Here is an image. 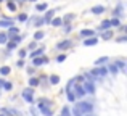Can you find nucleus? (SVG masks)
Instances as JSON below:
<instances>
[{
  "label": "nucleus",
  "mask_w": 127,
  "mask_h": 116,
  "mask_svg": "<svg viewBox=\"0 0 127 116\" xmlns=\"http://www.w3.org/2000/svg\"><path fill=\"white\" fill-rule=\"evenodd\" d=\"M111 37H113V32L108 31V29H106V32H103V34H101V39H105V40H108V39H111Z\"/></svg>",
  "instance_id": "obj_16"
},
{
  "label": "nucleus",
  "mask_w": 127,
  "mask_h": 116,
  "mask_svg": "<svg viewBox=\"0 0 127 116\" xmlns=\"http://www.w3.org/2000/svg\"><path fill=\"white\" fill-rule=\"evenodd\" d=\"M23 97H24L26 102H29V103H32V95H28V94H23Z\"/></svg>",
  "instance_id": "obj_34"
},
{
  "label": "nucleus",
  "mask_w": 127,
  "mask_h": 116,
  "mask_svg": "<svg viewBox=\"0 0 127 116\" xmlns=\"http://www.w3.org/2000/svg\"><path fill=\"white\" fill-rule=\"evenodd\" d=\"M71 90H74V95H76V97H79V98H82L85 95V90H84V87H82V85H76V87L71 89Z\"/></svg>",
  "instance_id": "obj_3"
},
{
  "label": "nucleus",
  "mask_w": 127,
  "mask_h": 116,
  "mask_svg": "<svg viewBox=\"0 0 127 116\" xmlns=\"http://www.w3.org/2000/svg\"><path fill=\"white\" fill-rule=\"evenodd\" d=\"M109 23H111V26H114V28H118V26H121V21H119L118 18H113V19H111Z\"/></svg>",
  "instance_id": "obj_25"
},
{
  "label": "nucleus",
  "mask_w": 127,
  "mask_h": 116,
  "mask_svg": "<svg viewBox=\"0 0 127 116\" xmlns=\"http://www.w3.org/2000/svg\"><path fill=\"white\" fill-rule=\"evenodd\" d=\"M106 61H108V57H103V58H98V60H96L95 65L96 66H101V63H106Z\"/></svg>",
  "instance_id": "obj_22"
},
{
  "label": "nucleus",
  "mask_w": 127,
  "mask_h": 116,
  "mask_svg": "<svg viewBox=\"0 0 127 116\" xmlns=\"http://www.w3.org/2000/svg\"><path fill=\"white\" fill-rule=\"evenodd\" d=\"M39 82H40V81H39L37 77H31V79H29V84H31L32 87H35V85H39Z\"/></svg>",
  "instance_id": "obj_21"
},
{
  "label": "nucleus",
  "mask_w": 127,
  "mask_h": 116,
  "mask_svg": "<svg viewBox=\"0 0 127 116\" xmlns=\"http://www.w3.org/2000/svg\"><path fill=\"white\" fill-rule=\"evenodd\" d=\"M2 87L5 89V90H10V89H11L13 85H11V82H3V85H2Z\"/></svg>",
  "instance_id": "obj_33"
},
{
  "label": "nucleus",
  "mask_w": 127,
  "mask_h": 116,
  "mask_svg": "<svg viewBox=\"0 0 127 116\" xmlns=\"http://www.w3.org/2000/svg\"><path fill=\"white\" fill-rule=\"evenodd\" d=\"M2 85H3V81H2V79H0V87H2Z\"/></svg>",
  "instance_id": "obj_44"
},
{
  "label": "nucleus",
  "mask_w": 127,
  "mask_h": 116,
  "mask_svg": "<svg viewBox=\"0 0 127 116\" xmlns=\"http://www.w3.org/2000/svg\"><path fill=\"white\" fill-rule=\"evenodd\" d=\"M74 108H76V110H77L81 115H89L90 111L93 110V107H92L90 103H87V102H79V103H76Z\"/></svg>",
  "instance_id": "obj_1"
},
{
  "label": "nucleus",
  "mask_w": 127,
  "mask_h": 116,
  "mask_svg": "<svg viewBox=\"0 0 127 116\" xmlns=\"http://www.w3.org/2000/svg\"><path fill=\"white\" fill-rule=\"evenodd\" d=\"M10 37H11V40L16 42V44H18V42H21V36H18V34H11Z\"/></svg>",
  "instance_id": "obj_24"
},
{
  "label": "nucleus",
  "mask_w": 127,
  "mask_h": 116,
  "mask_svg": "<svg viewBox=\"0 0 127 116\" xmlns=\"http://www.w3.org/2000/svg\"><path fill=\"white\" fill-rule=\"evenodd\" d=\"M63 24V19L61 18H52V26H55V28H58V26Z\"/></svg>",
  "instance_id": "obj_14"
},
{
  "label": "nucleus",
  "mask_w": 127,
  "mask_h": 116,
  "mask_svg": "<svg viewBox=\"0 0 127 116\" xmlns=\"http://www.w3.org/2000/svg\"><path fill=\"white\" fill-rule=\"evenodd\" d=\"M109 28H111V23L106 19V21H103L101 24H100V28H98V29H100V31H106V29H109Z\"/></svg>",
  "instance_id": "obj_11"
},
{
  "label": "nucleus",
  "mask_w": 127,
  "mask_h": 116,
  "mask_svg": "<svg viewBox=\"0 0 127 116\" xmlns=\"http://www.w3.org/2000/svg\"><path fill=\"white\" fill-rule=\"evenodd\" d=\"M13 26V19H0V28H10Z\"/></svg>",
  "instance_id": "obj_10"
},
{
  "label": "nucleus",
  "mask_w": 127,
  "mask_h": 116,
  "mask_svg": "<svg viewBox=\"0 0 127 116\" xmlns=\"http://www.w3.org/2000/svg\"><path fill=\"white\" fill-rule=\"evenodd\" d=\"M45 63H48V58H45V57H35L34 58V61H32V65L34 66H40V65H45Z\"/></svg>",
  "instance_id": "obj_5"
},
{
  "label": "nucleus",
  "mask_w": 127,
  "mask_h": 116,
  "mask_svg": "<svg viewBox=\"0 0 127 116\" xmlns=\"http://www.w3.org/2000/svg\"><path fill=\"white\" fill-rule=\"evenodd\" d=\"M43 36H45V34H43L42 31H35V34H34V39H35V40H42V39H43Z\"/></svg>",
  "instance_id": "obj_19"
},
{
  "label": "nucleus",
  "mask_w": 127,
  "mask_h": 116,
  "mask_svg": "<svg viewBox=\"0 0 127 116\" xmlns=\"http://www.w3.org/2000/svg\"><path fill=\"white\" fill-rule=\"evenodd\" d=\"M118 42H127V37L126 36H121V37L118 39Z\"/></svg>",
  "instance_id": "obj_41"
},
{
  "label": "nucleus",
  "mask_w": 127,
  "mask_h": 116,
  "mask_svg": "<svg viewBox=\"0 0 127 116\" xmlns=\"http://www.w3.org/2000/svg\"><path fill=\"white\" fill-rule=\"evenodd\" d=\"M8 10H10V11H15V10H16V5L13 2H8Z\"/></svg>",
  "instance_id": "obj_35"
},
{
  "label": "nucleus",
  "mask_w": 127,
  "mask_h": 116,
  "mask_svg": "<svg viewBox=\"0 0 127 116\" xmlns=\"http://www.w3.org/2000/svg\"><path fill=\"white\" fill-rule=\"evenodd\" d=\"M109 71H111L113 74H116V73H118V66H116V65H111V66H109Z\"/></svg>",
  "instance_id": "obj_37"
},
{
  "label": "nucleus",
  "mask_w": 127,
  "mask_h": 116,
  "mask_svg": "<svg viewBox=\"0 0 127 116\" xmlns=\"http://www.w3.org/2000/svg\"><path fill=\"white\" fill-rule=\"evenodd\" d=\"M81 36H82V37H92V36H93V31H92V29H82V31H81Z\"/></svg>",
  "instance_id": "obj_12"
},
{
  "label": "nucleus",
  "mask_w": 127,
  "mask_h": 116,
  "mask_svg": "<svg viewBox=\"0 0 127 116\" xmlns=\"http://www.w3.org/2000/svg\"><path fill=\"white\" fill-rule=\"evenodd\" d=\"M90 13H93V15H101V13H105V6L96 5V6H93V8L90 10Z\"/></svg>",
  "instance_id": "obj_7"
},
{
  "label": "nucleus",
  "mask_w": 127,
  "mask_h": 116,
  "mask_svg": "<svg viewBox=\"0 0 127 116\" xmlns=\"http://www.w3.org/2000/svg\"><path fill=\"white\" fill-rule=\"evenodd\" d=\"M50 82H52V84H58L60 77H58V76H52V77H50Z\"/></svg>",
  "instance_id": "obj_32"
},
{
  "label": "nucleus",
  "mask_w": 127,
  "mask_h": 116,
  "mask_svg": "<svg viewBox=\"0 0 127 116\" xmlns=\"http://www.w3.org/2000/svg\"><path fill=\"white\" fill-rule=\"evenodd\" d=\"M61 116H71V111H69V108H68V107H64V108H63Z\"/></svg>",
  "instance_id": "obj_29"
},
{
  "label": "nucleus",
  "mask_w": 127,
  "mask_h": 116,
  "mask_svg": "<svg viewBox=\"0 0 127 116\" xmlns=\"http://www.w3.org/2000/svg\"><path fill=\"white\" fill-rule=\"evenodd\" d=\"M76 18V15H66L64 16V21H71V19H74Z\"/></svg>",
  "instance_id": "obj_39"
},
{
  "label": "nucleus",
  "mask_w": 127,
  "mask_h": 116,
  "mask_svg": "<svg viewBox=\"0 0 127 116\" xmlns=\"http://www.w3.org/2000/svg\"><path fill=\"white\" fill-rule=\"evenodd\" d=\"M29 2H35V0H29Z\"/></svg>",
  "instance_id": "obj_45"
},
{
  "label": "nucleus",
  "mask_w": 127,
  "mask_h": 116,
  "mask_svg": "<svg viewBox=\"0 0 127 116\" xmlns=\"http://www.w3.org/2000/svg\"><path fill=\"white\" fill-rule=\"evenodd\" d=\"M10 71H11L10 66H2V68H0V74H2V76H8Z\"/></svg>",
  "instance_id": "obj_15"
},
{
  "label": "nucleus",
  "mask_w": 127,
  "mask_h": 116,
  "mask_svg": "<svg viewBox=\"0 0 127 116\" xmlns=\"http://www.w3.org/2000/svg\"><path fill=\"white\" fill-rule=\"evenodd\" d=\"M84 90H85V94H93V92H95V87H93L92 82H85Z\"/></svg>",
  "instance_id": "obj_9"
},
{
  "label": "nucleus",
  "mask_w": 127,
  "mask_h": 116,
  "mask_svg": "<svg viewBox=\"0 0 127 116\" xmlns=\"http://www.w3.org/2000/svg\"><path fill=\"white\" fill-rule=\"evenodd\" d=\"M19 57H21V58H26V50H21V52H19Z\"/></svg>",
  "instance_id": "obj_42"
},
{
  "label": "nucleus",
  "mask_w": 127,
  "mask_h": 116,
  "mask_svg": "<svg viewBox=\"0 0 127 116\" xmlns=\"http://www.w3.org/2000/svg\"><path fill=\"white\" fill-rule=\"evenodd\" d=\"M96 44H98V39L96 37H90V39H85L84 40L85 47H92V45H96Z\"/></svg>",
  "instance_id": "obj_8"
},
{
  "label": "nucleus",
  "mask_w": 127,
  "mask_h": 116,
  "mask_svg": "<svg viewBox=\"0 0 127 116\" xmlns=\"http://www.w3.org/2000/svg\"><path fill=\"white\" fill-rule=\"evenodd\" d=\"M116 66H118V69H122V71L126 69V63L124 61H116Z\"/></svg>",
  "instance_id": "obj_27"
},
{
  "label": "nucleus",
  "mask_w": 127,
  "mask_h": 116,
  "mask_svg": "<svg viewBox=\"0 0 127 116\" xmlns=\"http://www.w3.org/2000/svg\"><path fill=\"white\" fill-rule=\"evenodd\" d=\"M6 47H8V50H11V48H15V47H16V42H13V40L6 42Z\"/></svg>",
  "instance_id": "obj_31"
},
{
  "label": "nucleus",
  "mask_w": 127,
  "mask_h": 116,
  "mask_svg": "<svg viewBox=\"0 0 127 116\" xmlns=\"http://www.w3.org/2000/svg\"><path fill=\"white\" fill-rule=\"evenodd\" d=\"M0 116H3V115H0Z\"/></svg>",
  "instance_id": "obj_46"
},
{
  "label": "nucleus",
  "mask_w": 127,
  "mask_h": 116,
  "mask_svg": "<svg viewBox=\"0 0 127 116\" xmlns=\"http://www.w3.org/2000/svg\"><path fill=\"white\" fill-rule=\"evenodd\" d=\"M113 13H114V15H116V16H122V5H119V6H118V8H116V10H114V11H113Z\"/></svg>",
  "instance_id": "obj_26"
},
{
  "label": "nucleus",
  "mask_w": 127,
  "mask_h": 116,
  "mask_svg": "<svg viewBox=\"0 0 127 116\" xmlns=\"http://www.w3.org/2000/svg\"><path fill=\"white\" fill-rule=\"evenodd\" d=\"M42 53H43V48H39V50H34L31 53V57L32 58H35V57H42Z\"/></svg>",
  "instance_id": "obj_17"
},
{
  "label": "nucleus",
  "mask_w": 127,
  "mask_h": 116,
  "mask_svg": "<svg viewBox=\"0 0 127 116\" xmlns=\"http://www.w3.org/2000/svg\"><path fill=\"white\" fill-rule=\"evenodd\" d=\"M106 68H100V66H96L95 69H92L90 71V76H98V77H103V76H106Z\"/></svg>",
  "instance_id": "obj_2"
},
{
  "label": "nucleus",
  "mask_w": 127,
  "mask_h": 116,
  "mask_svg": "<svg viewBox=\"0 0 127 116\" xmlns=\"http://www.w3.org/2000/svg\"><path fill=\"white\" fill-rule=\"evenodd\" d=\"M8 29H10V31H8L10 36H11V34H18V28H15V26H10Z\"/></svg>",
  "instance_id": "obj_30"
},
{
  "label": "nucleus",
  "mask_w": 127,
  "mask_h": 116,
  "mask_svg": "<svg viewBox=\"0 0 127 116\" xmlns=\"http://www.w3.org/2000/svg\"><path fill=\"white\" fill-rule=\"evenodd\" d=\"M72 115H74V116H82L81 113H79V111L77 110H76V108H74V110H72Z\"/></svg>",
  "instance_id": "obj_43"
},
{
  "label": "nucleus",
  "mask_w": 127,
  "mask_h": 116,
  "mask_svg": "<svg viewBox=\"0 0 127 116\" xmlns=\"http://www.w3.org/2000/svg\"><path fill=\"white\" fill-rule=\"evenodd\" d=\"M43 23H45V19H43V18H37L34 21V26H35V28H39V26H42Z\"/></svg>",
  "instance_id": "obj_23"
},
{
  "label": "nucleus",
  "mask_w": 127,
  "mask_h": 116,
  "mask_svg": "<svg viewBox=\"0 0 127 116\" xmlns=\"http://www.w3.org/2000/svg\"><path fill=\"white\" fill-rule=\"evenodd\" d=\"M0 2H2V0H0Z\"/></svg>",
  "instance_id": "obj_47"
},
{
  "label": "nucleus",
  "mask_w": 127,
  "mask_h": 116,
  "mask_svg": "<svg viewBox=\"0 0 127 116\" xmlns=\"http://www.w3.org/2000/svg\"><path fill=\"white\" fill-rule=\"evenodd\" d=\"M23 94H28V95H32V94H34V90H32L31 87H28V89H24V92H23Z\"/></svg>",
  "instance_id": "obj_38"
},
{
  "label": "nucleus",
  "mask_w": 127,
  "mask_h": 116,
  "mask_svg": "<svg viewBox=\"0 0 127 116\" xmlns=\"http://www.w3.org/2000/svg\"><path fill=\"white\" fill-rule=\"evenodd\" d=\"M19 21H26V19H28V15H26V13H24V15H19Z\"/></svg>",
  "instance_id": "obj_40"
},
{
  "label": "nucleus",
  "mask_w": 127,
  "mask_h": 116,
  "mask_svg": "<svg viewBox=\"0 0 127 116\" xmlns=\"http://www.w3.org/2000/svg\"><path fill=\"white\" fill-rule=\"evenodd\" d=\"M71 45H72L71 40H63V42H60V44L56 45V48H58V50H66V48H69Z\"/></svg>",
  "instance_id": "obj_6"
},
{
  "label": "nucleus",
  "mask_w": 127,
  "mask_h": 116,
  "mask_svg": "<svg viewBox=\"0 0 127 116\" xmlns=\"http://www.w3.org/2000/svg\"><path fill=\"white\" fill-rule=\"evenodd\" d=\"M68 98L69 102H76V95L72 94V90H68Z\"/></svg>",
  "instance_id": "obj_28"
},
{
  "label": "nucleus",
  "mask_w": 127,
  "mask_h": 116,
  "mask_svg": "<svg viewBox=\"0 0 127 116\" xmlns=\"http://www.w3.org/2000/svg\"><path fill=\"white\" fill-rule=\"evenodd\" d=\"M35 10H37V11H45L47 10V3H39V5L35 6Z\"/></svg>",
  "instance_id": "obj_20"
},
{
  "label": "nucleus",
  "mask_w": 127,
  "mask_h": 116,
  "mask_svg": "<svg viewBox=\"0 0 127 116\" xmlns=\"http://www.w3.org/2000/svg\"><path fill=\"white\" fill-rule=\"evenodd\" d=\"M8 42V36L5 32H0V44H6Z\"/></svg>",
  "instance_id": "obj_18"
},
{
  "label": "nucleus",
  "mask_w": 127,
  "mask_h": 116,
  "mask_svg": "<svg viewBox=\"0 0 127 116\" xmlns=\"http://www.w3.org/2000/svg\"><path fill=\"white\" fill-rule=\"evenodd\" d=\"M53 15H55V11H53V10H50V11H47V13H45V18H43V19H45V23H50V21H52Z\"/></svg>",
  "instance_id": "obj_13"
},
{
  "label": "nucleus",
  "mask_w": 127,
  "mask_h": 116,
  "mask_svg": "<svg viewBox=\"0 0 127 116\" xmlns=\"http://www.w3.org/2000/svg\"><path fill=\"white\" fill-rule=\"evenodd\" d=\"M66 60V55H58V57H56V61L58 63H63Z\"/></svg>",
  "instance_id": "obj_36"
},
{
  "label": "nucleus",
  "mask_w": 127,
  "mask_h": 116,
  "mask_svg": "<svg viewBox=\"0 0 127 116\" xmlns=\"http://www.w3.org/2000/svg\"><path fill=\"white\" fill-rule=\"evenodd\" d=\"M45 103H47V100H43V103L39 105V108L42 110V113L45 115V116H52V110H50V107H47Z\"/></svg>",
  "instance_id": "obj_4"
}]
</instances>
